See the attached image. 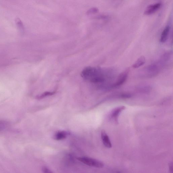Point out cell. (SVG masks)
Here are the masks:
<instances>
[{
	"instance_id": "obj_1",
	"label": "cell",
	"mask_w": 173,
	"mask_h": 173,
	"mask_svg": "<svg viewBox=\"0 0 173 173\" xmlns=\"http://www.w3.org/2000/svg\"><path fill=\"white\" fill-rule=\"evenodd\" d=\"M79 161L89 166L97 168H101L103 167V163L97 160L87 157H81L77 158Z\"/></svg>"
},
{
	"instance_id": "obj_2",
	"label": "cell",
	"mask_w": 173,
	"mask_h": 173,
	"mask_svg": "<svg viewBox=\"0 0 173 173\" xmlns=\"http://www.w3.org/2000/svg\"><path fill=\"white\" fill-rule=\"evenodd\" d=\"M128 70L123 72L120 74L117 81L112 85L113 88H117L122 86L124 84L128 78Z\"/></svg>"
},
{
	"instance_id": "obj_3",
	"label": "cell",
	"mask_w": 173,
	"mask_h": 173,
	"mask_svg": "<svg viewBox=\"0 0 173 173\" xmlns=\"http://www.w3.org/2000/svg\"><path fill=\"white\" fill-rule=\"evenodd\" d=\"M161 6L162 4L161 3L150 5L146 9L144 13L146 15H151L158 10Z\"/></svg>"
},
{
	"instance_id": "obj_4",
	"label": "cell",
	"mask_w": 173,
	"mask_h": 173,
	"mask_svg": "<svg viewBox=\"0 0 173 173\" xmlns=\"http://www.w3.org/2000/svg\"><path fill=\"white\" fill-rule=\"evenodd\" d=\"M125 108L124 106H121L114 108L111 113L110 117L111 119L115 122H117L119 115Z\"/></svg>"
},
{
	"instance_id": "obj_5",
	"label": "cell",
	"mask_w": 173,
	"mask_h": 173,
	"mask_svg": "<svg viewBox=\"0 0 173 173\" xmlns=\"http://www.w3.org/2000/svg\"><path fill=\"white\" fill-rule=\"evenodd\" d=\"M159 71L158 67L155 64H153L148 67L146 69V71H145L146 74L145 75L148 77H153L157 75Z\"/></svg>"
},
{
	"instance_id": "obj_6",
	"label": "cell",
	"mask_w": 173,
	"mask_h": 173,
	"mask_svg": "<svg viewBox=\"0 0 173 173\" xmlns=\"http://www.w3.org/2000/svg\"><path fill=\"white\" fill-rule=\"evenodd\" d=\"M101 138L104 145L110 149L112 147V143L110 141V138L105 130H103L101 132Z\"/></svg>"
},
{
	"instance_id": "obj_7",
	"label": "cell",
	"mask_w": 173,
	"mask_h": 173,
	"mask_svg": "<svg viewBox=\"0 0 173 173\" xmlns=\"http://www.w3.org/2000/svg\"><path fill=\"white\" fill-rule=\"evenodd\" d=\"M170 31L169 26H167L165 27L161 36L160 39L161 43H164L166 41L169 35Z\"/></svg>"
},
{
	"instance_id": "obj_8",
	"label": "cell",
	"mask_w": 173,
	"mask_h": 173,
	"mask_svg": "<svg viewBox=\"0 0 173 173\" xmlns=\"http://www.w3.org/2000/svg\"><path fill=\"white\" fill-rule=\"evenodd\" d=\"M67 133L64 131H60L56 133L54 136V139L56 140H61L65 139L67 136Z\"/></svg>"
},
{
	"instance_id": "obj_9",
	"label": "cell",
	"mask_w": 173,
	"mask_h": 173,
	"mask_svg": "<svg viewBox=\"0 0 173 173\" xmlns=\"http://www.w3.org/2000/svg\"><path fill=\"white\" fill-rule=\"evenodd\" d=\"M145 58L144 56H140L138 59L133 64V67L137 68L140 67L141 66L144 65L145 63Z\"/></svg>"
},
{
	"instance_id": "obj_10",
	"label": "cell",
	"mask_w": 173,
	"mask_h": 173,
	"mask_svg": "<svg viewBox=\"0 0 173 173\" xmlns=\"http://www.w3.org/2000/svg\"><path fill=\"white\" fill-rule=\"evenodd\" d=\"M15 22L16 25L19 30L23 32L24 30V26L23 22L19 18H16L15 19Z\"/></svg>"
},
{
	"instance_id": "obj_11",
	"label": "cell",
	"mask_w": 173,
	"mask_h": 173,
	"mask_svg": "<svg viewBox=\"0 0 173 173\" xmlns=\"http://www.w3.org/2000/svg\"><path fill=\"white\" fill-rule=\"evenodd\" d=\"M55 92H47L44 93L43 94L38 96L37 98L38 99H41L43 98L44 97L49 96L52 95L55 93Z\"/></svg>"
},
{
	"instance_id": "obj_12",
	"label": "cell",
	"mask_w": 173,
	"mask_h": 173,
	"mask_svg": "<svg viewBox=\"0 0 173 173\" xmlns=\"http://www.w3.org/2000/svg\"><path fill=\"white\" fill-rule=\"evenodd\" d=\"M120 97L123 98H130L132 97V95L129 93H123L121 95Z\"/></svg>"
},
{
	"instance_id": "obj_13",
	"label": "cell",
	"mask_w": 173,
	"mask_h": 173,
	"mask_svg": "<svg viewBox=\"0 0 173 173\" xmlns=\"http://www.w3.org/2000/svg\"><path fill=\"white\" fill-rule=\"evenodd\" d=\"M98 11V10L97 8H93L90 9L89 11L88 12V13L89 14H93L97 13Z\"/></svg>"
},
{
	"instance_id": "obj_14",
	"label": "cell",
	"mask_w": 173,
	"mask_h": 173,
	"mask_svg": "<svg viewBox=\"0 0 173 173\" xmlns=\"http://www.w3.org/2000/svg\"><path fill=\"white\" fill-rule=\"evenodd\" d=\"M43 172L44 173H50L52 172L50 170H49L48 169V168L45 167H44L43 168Z\"/></svg>"
},
{
	"instance_id": "obj_15",
	"label": "cell",
	"mask_w": 173,
	"mask_h": 173,
	"mask_svg": "<svg viewBox=\"0 0 173 173\" xmlns=\"http://www.w3.org/2000/svg\"><path fill=\"white\" fill-rule=\"evenodd\" d=\"M169 169L170 172H173V164L172 162L170 163L169 164Z\"/></svg>"
}]
</instances>
